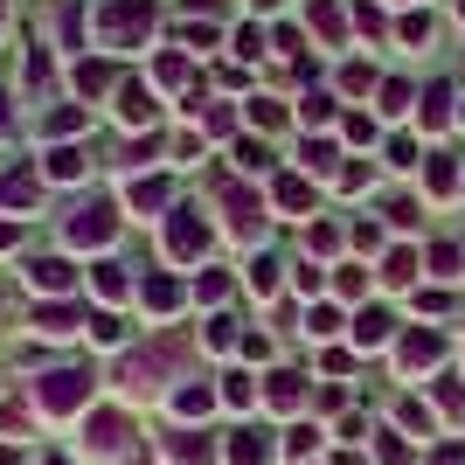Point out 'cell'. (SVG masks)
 Returning <instances> with one entry per match:
<instances>
[{"instance_id": "8", "label": "cell", "mask_w": 465, "mask_h": 465, "mask_svg": "<svg viewBox=\"0 0 465 465\" xmlns=\"http://www.w3.org/2000/svg\"><path fill=\"white\" fill-rule=\"evenodd\" d=\"M264 396H272L278 410H299V396H306V375H292V369L272 375V389H264Z\"/></svg>"}, {"instance_id": "9", "label": "cell", "mask_w": 465, "mask_h": 465, "mask_svg": "<svg viewBox=\"0 0 465 465\" xmlns=\"http://www.w3.org/2000/svg\"><path fill=\"white\" fill-rule=\"evenodd\" d=\"M230 465H264V438H257V430H236L230 438Z\"/></svg>"}, {"instance_id": "4", "label": "cell", "mask_w": 465, "mask_h": 465, "mask_svg": "<svg viewBox=\"0 0 465 465\" xmlns=\"http://www.w3.org/2000/svg\"><path fill=\"white\" fill-rule=\"evenodd\" d=\"M438 354H445V341H438V333H403V348H396V361H403V369H430Z\"/></svg>"}, {"instance_id": "17", "label": "cell", "mask_w": 465, "mask_h": 465, "mask_svg": "<svg viewBox=\"0 0 465 465\" xmlns=\"http://www.w3.org/2000/svg\"><path fill=\"white\" fill-rule=\"evenodd\" d=\"M174 410H181V417H202V410H209V389H181Z\"/></svg>"}, {"instance_id": "10", "label": "cell", "mask_w": 465, "mask_h": 465, "mask_svg": "<svg viewBox=\"0 0 465 465\" xmlns=\"http://www.w3.org/2000/svg\"><path fill=\"white\" fill-rule=\"evenodd\" d=\"M35 285L42 292H63V285H77V272H70L63 257H49V264H35Z\"/></svg>"}, {"instance_id": "23", "label": "cell", "mask_w": 465, "mask_h": 465, "mask_svg": "<svg viewBox=\"0 0 465 465\" xmlns=\"http://www.w3.org/2000/svg\"><path fill=\"white\" fill-rule=\"evenodd\" d=\"M306 451H312V430H306V424L285 430V459H306Z\"/></svg>"}, {"instance_id": "14", "label": "cell", "mask_w": 465, "mask_h": 465, "mask_svg": "<svg viewBox=\"0 0 465 465\" xmlns=\"http://www.w3.org/2000/svg\"><path fill=\"white\" fill-rule=\"evenodd\" d=\"M0 202H21V209H28V202H35V181L7 174V181H0Z\"/></svg>"}, {"instance_id": "11", "label": "cell", "mask_w": 465, "mask_h": 465, "mask_svg": "<svg viewBox=\"0 0 465 465\" xmlns=\"http://www.w3.org/2000/svg\"><path fill=\"white\" fill-rule=\"evenodd\" d=\"M118 438H125V417H97V424H91V445L97 451H112Z\"/></svg>"}, {"instance_id": "19", "label": "cell", "mask_w": 465, "mask_h": 465, "mask_svg": "<svg viewBox=\"0 0 465 465\" xmlns=\"http://www.w3.org/2000/svg\"><path fill=\"white\" fill-rule=\"evenodd\" d=\"M70 320H77L70 306H42V333H70Z\"/></svg>"}, {"instance_id": "6", "label": "cell", "mask_w": 465, "mask_h": 465, "mask_svg": "<svg viewBox=\"0 0 465 465\" xmlns=\"http://www.w3.org/2000/svg\"><path fill=\"white\" fill-rule=\"evenodd\" d=\"M202 243H209V230H202L194 215H181L174 230H167V251H174V257H194V251H202Z\"/></svg>"}, {"instance_id": "18", "label": "cell", "mask_w": 465, "mask_h": 465, "mask_svg": "<svg viewBox=\"0 0 465 465\" xmlns=\"http://www.w3.org/2000/svg\"><path fill=\"white\" fill-rule=\"evenodd\" d=\"M49 174H56V181H70V174H84V160L70 153V146H63V153H49Z\"/></svg>"}, {"instance_id": "13", "label": "cell", "mask_w": 465, "mask_h": 465, "mask_svg": "<svg viewBox=\"0 0 465 465\" xmlns=\"http://www.w3.org/2000/svg\"><path fill=\"white\" fill-rule=\"evenodd\" d=\"M430 264H438V278H459L465 251H459V243H438V251H430Z\"/></svg>"}, {"instance_id": "16", "label": "cell", "mask_w": 465, "mask_h": 465, "mask_svg": "<svg viewBox=\"0 0 465 465\" xmlns=\"http://www.w3.org/2000/svg\"><path fill=\"white\" fill-rule=\"evenodd\" d=\"M430 188L451 194V188H459V167H451V160H430Z\"/></svg>"}, {"instance_id": "3", "label": "cell", "mask_w": 465, "mask_h": 465, "mask_svg": "<svg viewBox=\"0 0 465 465\" xmlns=\"http://www.w3.org/2000/svg\"><path fill=\"white\" fill-rule=\"evenodd\" d=\"M223 209H230V230H243V236H257V230H264V209H257V194L230 188V194H223Z\"/></svg>"}, {"instance_id": "7", "label": "cell", "mask_w": 465, "mask_h": 465, "mask_svg": "<svg viewBox=\"0 0 465 465\" xmlns=\"http://www.w3.org/2000/svg\"><path fill=\"white\" fill-rule=\"evenodd\" d=\"M118 118H125V125H146V118H153V97L139 91V84H125V91H118Z\"/></svg>"}, {"instance_id": "24", "label": "cell", "mask_w": 465, "mask_h": 465, "mask_svg": "<svg viewBox=\"0 0 465 465\" xmlns=\"http://www.w3.org/2000/svg\"><path fill=\"white\" fill-rule=\"evenodd\" d=\"M251 285H257V292H278V264H272V257H264V264L251 272Z\"/></svg>"}, {"instance_id": "15", "label": "cell", "mask_w": 465, "mask_h": 465, "mask_svg": "<svg viewBox=\"0 0 465 465\" xmlns=\"http://www.w3.org/2000/svg\"><path fill=\"white\" fill-rule=\"evenodd\" d=\"M97 292H104V299H125V272H118V264H97Z\"/></svg>"}, {"instance_id": "20", "label": "cell", "mask_w": 465, "mask_h": 465, "mask_svg": "<svg viewBox=\"0 0 465 465\" xmlns=\"http://www.w3.org/2000/svg\"><path fill=\"white\" fill-rule=\"evenodd\" d=\"M389 333V312H361V327H354V341H382Z\"/></svg>"}, {"instance_id": "21", "label": "cell", "mask_w": 465, "mask_h": 465, "mask_svg": "<svg viewBox=\"0 0 465 465\" xmlns=\"http://www.w3.org/2000/svg\"><path fill=\"white\" fill-rule=\"evenodd\" d=\"M174 459L181 465H202V459H209V445H202V438H174Z\"/></svg>"}, {"instance_id": "5", "label": "cell", "mask_w": 465, "mask_h": 465, "mask_svg": "<svg viewBox=\"0 0 465 465\" xmlns=\"http://www.w3.org/2000/svg\"><path fill=\"white\" fill-rule=\"evenodd\" d=\"M112 230H118L112 209H84L77 223H70V243H112Z\"/></svg>"}, {"instance_id": "1", "label": "cell", "mask_w": 465, "mask_h": 465, "mask_svg": "<svg viewBox=\"0 0 465 465\" xmlns=\"http://www.w3.org/2000/svg\"><path fill=\"white\" fill-rule=\"evenodd\" d=\"M84 396H91V375H84V369H56V375H42V410H77Z\"/></svg>"}, {"instance_id": "22", "label": "cell", "mask_w": 465, "mask_h": 465, "mask_svg": "<svg viewBox=\"0 0 465 465\" xmlns=\"http://www.w3.org/2000/svg\"><path fill=\"white\" fill-rule=\"evenodd\" d=\"M410 272H417V257H410V251L389 257V285H410Z\"/></svg>"}, {"instance_id": "12", "label": "cell", "mask_w": 465, "mask_h": 465, "mask_svg": "<svg viewBox=\"0 0 465 465\" xmlns=\"http://www.w3.org/2000/svg\"><path fill=\"white\" fill-rule=\"evenodd\" d=\"M278 202H285V209H312V188L299 174H285V181H278Z\"/></svg>"}, {"instance_id": "2", "label": "cell", "mask_w": 465, "mask_h": 465, "mask_svg": "<svg viewBox=\"0 0 465 465\" xmlns=\"http://www.w3.org/2000/svg\"><path fill=\"white\" fill-rule=\"evenodd\" d=\"M153 28V0H112V15H104V35L112 42H125V35H146Z\"/></svg>"}]
</instances>
